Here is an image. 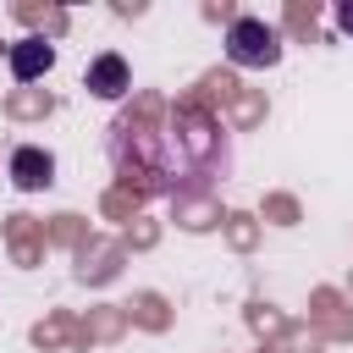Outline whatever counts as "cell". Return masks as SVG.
<instances>
[{
    "label": "cell",
    "mask_w": 353,
    "mask_h": 353,
    "mask_svg": "<svg viewBox=\"0 0 353 353\" xmlns=\"http://www.w3.org/2000/svg\"><path fill=\"white\" fill-rule=\"evenodd\" d=\"M226 61L248 66V72H265V66L281 61V33L265 17H232V28H226Z\"/></svg>",
    "instance_id": "cell-1"
},
{
    "label": "cell",
    "mask_w": 353,
    "mask_h": 353,
    "mask_svg": "<svg viewBox=\"0 0 353 353\" xmlns=\"http://www.w3.org/2000/svg\"><path fill=\"white\" fill-rule=\"evenodd\" d=\"M11 182H17L22 193H39V188L55 182V160H50L39 143H22V149H11Z\"/></svg>",
    "instance_id": "cell-2"
},
{
    "label": "cell",
    "mask_w": 353,
    "mask_h": 353,
    "mask_svg": "<svg viewBox=\"0 0 353 353\" xmlns=\"http://www.w3.org/2000/svg\"><path fill=\"white\" fill-rule=\"evenodd\" d=\"M127 88H132V72H127V61H121L116 50H105V55L88 61V94H99V99H121Z\"/></svg>",
    "instance_id": "cell-3"
},
{
    "label": "cell",
    "mask_w": 353,
    "mask_h": 353,
    "mask_svg": "<svg viewBox=\"0 0 353 353\" xmlns=\"http://www.w3.org/2000/svg\"><path fill=\"white\" fill-rule=\"evenodd\" d=\"M50 66H55V44H44V39H17V44H11V77H17V83L44 77Z\"/></svg>",
    "instance_id": "cell-4"
},
{
    "label": "cell",
    "mask_w": 353,
    "mask_h": 353,
    "mask_svg": "<svg viewBox=\"0 0 353 353\" xmlns=\"http://www.w3.org/2000/svg\"><path fill=\"white\" fill-rule=\"evenodd\" d=\"M336 28H342V33H353V0H342V6H336Z\"/></svg>",
    "instance_id": "cell-5"
}]
</instances>
